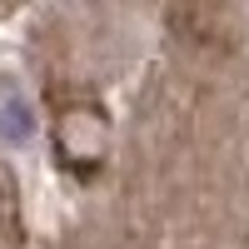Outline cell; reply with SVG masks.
I'll list each match as a JSON object with an SVG mask.
<instances>
[{"label": "cell", "instance_id": "obj_1", "mask_svg": "<svg viewBox=\"0 0 249 249\" xmlns=\"http://www.w3.org/2000/svg\"><path fill=\"white\" fill-rule=\"evenodd\" d=\"M55 144H60V160H65L70 170H90L100 160V150H105V115L95 105L65 110V120H60V130H55Z\"/></svg>", "mask_w": 249, "mask_h": 249}]
</instances>
